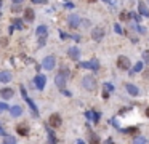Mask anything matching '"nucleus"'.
I'll list each match as a JSON object with an SVG mask.
<instances>
[{
	"label": "nucleus",
	"instance_id": "obj_6",
	"mask_svg": "<svg viewBox=\"0 0 149 144\" xmlns=\"http://www.w3.org/2000/svg\"><path fill=\"white\" fill-rule=\"evenodd\" d=\"M103 37H104V29H103V27H95V29L92 31V39H93V40L100 42Z\"/></svg>",
	"mask_w": 149,
	"mask_h": 144
},
{
	"label": "nucleus",
	"instance_id": "obj_25",
	"mask_svg": "<svg viewBox=\"0 0 149 144\" xmlns=\"http://www.w3.org/2000/svg\"><path fill=\"white\" fill-rule=\"evenodd\" d=\"M82 26H84V27H88V26H90V21H82Z\"/></svg>",
	"mask_w": 149,
	"mask_h": 144
},
{
	"label": "nucleus",
	"instance_id": "obj_9",
	"mask_svg": "<svg viewBox=\"0 0 149 144\" xmlns=\"http://www.w3.org/2000/svg\"><path fill=\"white\" fill-rule=\"evenodd\" d=\"M0 95H2L3 99H10V98H13L15 91H13V88H2V90H0Z\"/></svg>",
	"mask_w": 149,
	"mask_h": 144
},
{
	"label": "nucleus",
	"instance_id": "obj_8",
	"mask_svg": "<svg viewBox=\"0 0 149 144\" xmlns=\"http://www.w3.org/2000/svg\"><path fill=\"white\" fill-rule=\"evenodd\" d=\"M45 82H47V77L45 75H37L35 79H34V83H35V87L39 88V90H43L45 88Z\"/></svg>",
	"mask_w": 149,
	"mask_h": 144
},
{
	"label": "nucleus",
	"instance_id": "obj_3",
	"mask_svg": "<svg viewBox=\"0 0 149 144\" xmlns=\"http://www.w3.org/2000/svg\"><path fill=\"white\" fill-rule=\"evenodd\" d=\"M61 122H63V120H61L59 114H51L50 119H48V123H50V127H51V128H59Z\"/></svg>",
	"mask_w": 149,
	"mask_h": 144
},
{
	"label": "nucleus",
	"instance_id": "obj_21",
	"mask_svg": "<svg viewBox=\"0 0 149 144\" xmlns=\"http://www.w3.org/2000/svg\"><path fill=\"white\" fill-rule=\"evenodd\" d=\"M143 69V63H136V66L133 67V72H140Z\"/></svg>",
	"mask_w": 149,
	"mask_h": 144
},
{
	"label": "nucleus",
	"instance_id": "obj_29",
	"mask_svg": "<svg viewBox=\"0 0 149 144\" xmlns=\"http://www.w3.org/2000/svg\"><path fill=\"white\" fill-rule=\"evenodd\" d=\"M146 115H148V117H149V107H148V109H146Z\"/></svg>",
	"mask_w": 149,
	"mask_h": 144
},
{
	"label": "nucleus",
	"instance_id": "obj_30",
	"mask_svg": "<svg viewBox=\"0 0 149 144\" xmlns=\"http://www.w3.org/2000/svg\"><path fill=\"white\" fill-rule=\"evenodd\" d=\"M87 2H90V3H93V2H96V0H87Z\"/></svg>",
	"mask_w": 149,
	"mask_h": 144
},
{
	"label": "nucleus",
	"instance_id": "obj_13",
	"mask_svg": "<svg viewBox=\"0 0 149 144\" xmlns=\"http://www.w3.org/2000/svg\"><path fill=\"white\" fill-rule=\"evenodd\" d=\"M138 10H140V13L143 16H149V10H148V7H146V3L143 2V0H140V3H138Z\"/></svg>",
	"mask_w": 149,
	"mask_h": 144
},
{
	"label": "nucleus",
	"instance_id": "obj_22",
	"mask_svg": "<svg viewBox=\"0 0 149 144\" xmlns=\"http://www.w3.org/2000/svg\"><path fill=\"white\" fill-rule=\"evenodd\" d=\"M90 139H92V141H90V143H92V144H98V143H100V141H98V138H96V136H95V135H93V133H92V135H90Z\"/></svg>",
	"mask_w": 149,
	"mask_h": 144
},
{
	"label": "nucleus",
	"instance_id": "obj_1",
	"mask_svg": "<svg viewBox=\"0 0 149 144\" xmlns=\"http://www.w3.org/2000/svg\"><path fill=\"white\" fill-rule=\"evenodd\" d=\"M82 85H84V88L88 90V91H95V90H96V80H95V77H92V75L84 77Z\"/></svg>",
	"mask_w": 149,
	"mask_h": 144
},
{
	"label": "nucleus",
	"instance_id": "obj_11",
	"mask_svg": "<svg viewBox=\"0 0 149 144\" xmlns=\"http://www.w3.org/2000/svg\"><path fill=\"white\" fill-rule=\"evenodd\" d=\"M67 55H69V58H71V59H79V58H80V51H79V48H76V47L69 48V50H67Z\"/></svg>",
	"mask_w": 149,
	"mask_h": 144
},
{
	"label": "nucleus",
	"instance_id": "obj_10",
	"mask_svg": "<svg viewBox=\"0 0 149 144\" xmlns=\"http://www.w3.org/2000/svg\"><path fill=\"white\" fill-rule=\"evenodd\" d=\"M11 79H13L11 72H8V71H2V72H0V82H2V83H8Z\"/></svg>",
	"mask_w": 149,
	"mask_h": 144
},
{
	"label": "nucleus",
	"instance_id": "obj_20",
	"mask_svg": "<svg viewBox=\"0 0 149 144\" xmlns=\"http://www.w3.org/2000/svg\"><path fill=\"white\" fill-rule=\"evenodd\" d=\"M133 143H135V144H146V139H144V138H141V136H138Z\"/></svg>",
	"mask_w": 149,
	"mask_h": 144
},
{
	"label": "nucleus",
	"instance_id": "obj_23",
	"mask_svg": "<svg viewBox=\"0 0 149 144\" xmlns=\"http://www.w3.org/2000/svg\"><path fill=\"white\" fill-rule=\"evenodd\" d=\"M5 144H16V139H15V138H11V136H8V138H7V141H5Z\"/></svg>",
	"mask_w": 149,
	"mask_h": 144
},
{
	"label": "nucleus",
	"instance_id": "obj_12",
	"mask_svg": "<svg viewBox=\"0 0 149 144\" xmlns=\"http://www.w3.org/2000/svg\"><path fill=\"white\" fill-rule=\"evenodd\" d=\"M125 88H127V91H128L132 96H138V95H140V90H138L136 85H133V83H127V85H125Z\"/></svg>",
	"mask_w": 149,
	"mask_h": 144
},
{
	"label": "nucleus",
	"instance_id": "obj_7",
	"mask_svg": "<svg viewBox=\"0 0 149 144\" xmlns=\"http://www.w3.org/2000/svg\"><path fill=\"white\" fill-rule=\"evenodd\" d=\"M69 24H71V27H79L82 26V19L79 15H71L69 16Z\"/></svg>",
	"mask_w": 149,
	"mask_h": 144
},
{
	"label": "nucleus",
	"instance_id": "obj_17",
	"mask_svg": "<svg viewBox=\"0 0 149 144\" xmlns=\"http://www.w3.org/2000/svg\"><path fill=\"white\" fill-rule=\"evenodd\" d=\"M16 130H18V133H19V135H23V136H26L29 133V130H27V127H26V125H18Z\"/></svg>",
	"mask_w": 149,
	"mask_h": 144
},
{
	"label": "nucleus",
	"instance_id": "obj_26",
	"mask_svg": "<svg viewBox=\"0 0 149 144\" xmlns=\"http://www.w3.org/2000/svg\"><path fill=\"white\" fill-rule=\"evenodd\" d=\"M127 18H128V15H127V13H122V15H120V19H127Z\"/></svg>",
	"mask_w": 149,
	"mask_h": 144
},
{
	"label": "nucleus",
	"instance_id": "obj_15",
	"mask_svg": "<svg viewBox=\"0 0 149 144\" xmlns=\"http://www.w3.org/2000/svg\"><path fill=\"white\" fill-rule=\"evenodd\" d=\"M10 112H11L13 117H19L21 114H23V109H21V106H13V107L10 109Z\"/></svg>",
	"mask_w": 149,
	"mask_h": 144
},
{
	"label": "nucleus",
	"instance_id": "obj_18",
	"mask_svg": "<svg viewBox=\"0 0 149 144\" xmlns=\"http://www.w3.org/2000/svg\"><path fill=\"white\" fill-rule=\"evenodd\" d=\"M82 67L85 69H98V64L93 61V63H82Z\"/></svg>",
	"mask_w": 149,
	"mask_h": 144
},
{
	"label": "nucleus",
	"instance_id": "obj_2",
	"mask_svg": "<svg viewBox=\"0 0 149 144\" xmlns=\"http://www.w3.org/2000/svg\"><path fill=\"white\" fill-rule=\"evenodd\" d=\"M55 64H56L55 56H47V58H43V61H42V66H43V69H47V71L55 69Z\"/></svg>",
	"mask_w": 149,
	"mask_h": 144
},
{
	"label": "nucleus",
	"instance_id": "obj_27",
	"mask_svg": "<svg viewBox=\"0 0 149 144\" xmlns=\"http://www.w3.org/2000/svg\"><path fill=\"white\" fill-rule=\"evenodd\" d=\"M116 31H117V32H119V34H122V29H120V27H119V24H116Z\"/></svg>",
	"mask_w": 149,
	"mask_h": 144
},
{
	"label": "nucleus",
	"instance_id": "obj_24",
	"mask_svg": "<svg viewBox=\"0 0 149 144\" xmlns=\"http://www.w3.org/2000/svg\"><path fill=\"white\" fill-rule=\"evenodd\" d=\"M143 58H144V61H148V63H149V51L143 53Z\"/></svg>",
	"mask_w": 149,
	"mask_h": 144
},
{
	"label": "nucleus",
	"instance_id": "obj_14",
	"mask_svg": "<svg viewBox=\"0 0 149 144\" xmlns=\"http://www.w3.org/2000/svg\"><path fill=\"white\" fill-rule=\"evenodd\" d=\"M35 34H37V37H40V39H43V37H47V26H39L37 27V31H35Z\"/></svg>",
	"mask_w": 149,
	"mask_h": 144
},
{
	"label": "nucleus",
	"instance_id": "obj_16",
	"mask_svg": "<svg viewBox=\"0 0 149 144\" xmlns=\"http://www.w3.org/2000/svg\"><path fill=\"white\" fill-rule=\"evenodd\" d=\"M24 18H26V21H34V10L27 8L24 11Z\"/></svg>",
	"mask_w": 149,
	"mask_h": 144
},
{
	"label": "nucleus",
	"instance_id": "obj_28",
	"mask_svg": "<svg viewBox=\"0 0 149 144\" xmlns=\"http://www.w3.org/2000/svg\"><path fill=\"white\" fill-rule=\"evenodd\" d=\"M23 0H13V3H21Z\"/></svg>",
	"mask_w": 149,
	"mask_h": 144
},
{
	"label": "nucleus",
	"instance_id": "obj_19",
	"mask_svg": "<svg viewBox=\"0 0 149 144\" xmlns=\"http://www.w3.org/2000/svg\"><path fill=\"white\" fill-rule=\"evenodd\" d=\"M13 24H15V27H18V29L23 27V21L21 19H13Z\"/></svg>",
	"mask_w": 149,
	"mask_h": 144
},
{
	"label": "nucleus",
	"instance_id": "obj_5",
	"mask_svg": "<svg viewBox=\"0 0 149 144\" xmlns=\"http://www.w3.org/2000/svg\"><path fill=\"white\" fill-rule=\"evenodd\" d=\"M117 67L124 69V71L130 69V59L127 58V56H119V59H117Z\"/></svg>",
	"mask_w": 149,
	"mask_h": 144
},
{
	"label": "nucleus",
	"instance_id": "obj_4",
	"mask_svg": "<svg viewBox=\"0 0 149 144\" xmlns=\"http://www.w3.org/2000/svg\"><path fill=\"white\" fill-rule=\"evenodd\" d=\"M67 71H64L63 74H58L56 75V79H55V82H56V85L59 87V90H64V87H66V79H67Z\"/></svg>",
	"mask_w": 149,
	"mask_h": 144
}]
</instances>
